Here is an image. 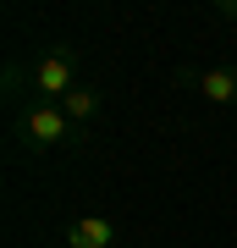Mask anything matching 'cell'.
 I'll list each match as a JSON object with an SVG mask.
<instances>
[{"label": "cell", "instance_id": "7", "mask_svg": "<svg viewBox=\"0 0 237 248\" xmlns=\"http://www.w3.org/2000/svg\"><path fill=\"white\" fill-rule=\"evenodd\" d=\"M215 17H226V22H237V0H215Z\"/></svg>", "mask_w": 237, "mask_h": 248}, {"label": "cell", "instance_id": "2", "mask_svg": "<svg viewBox=\"0 0 237 248\" xmlns=\"http://www.w3.org/2000/svg\"><path fill=\"white\" fill-rule=\"evenodd\" d=\"M72 89H78V61H72V50H50V55L33 66V99L61 105Z\"/></svg>", "mask_w": 237, "mask_h": 248}, {"label": "cell", "instance_id": "6", "mask_svg": "<svg viewBox=\"0 0 237 248\" xmlns=\"http://www.w3.org/2000/svg\"><path fill=\"white\" fill-rule=\"evenodd\" d=\"M22 83H33V72H22L17 61L6 66V99H22Z\"/></svg>", "mask_w": 237, "mask_h": 248}, {"label": "cell", "instance_id": "5", "mask_svg": "<svg viewBox=\"0 0 237 248\" xmlns=\"http://www.w3.org/2000/svg\"><path fill=\"white\" fill-rule=\"evenodd\" d=\"M99 105H105V94H99V89H88V83H78V89H72V94L61 99L66 122L78 127V133H83V127H88V122H94V116H99Z\"/></svg>", "mask_w": 237, "mask_h": 248}, {"label": "cell", "instance_id": "4", "mask_svg": "<svg viewBox=\"0 0 237 248\" xmlns=\"http://www.w3.org/2000/svg\"><path fill=\"white\" fill-rule=\"evenodd\" d=\"M111 243H116V221L105 215H78L66 226V248H111Z\"/></svg>", "mask_w": 237, "mask_h": 248}, {"label": "cell", "instance_id": "3", "mask_svg": "<svg viewBox=\"0 0 237 248\" xmlns=\"http://www.w3.org/2000/svg\"><path fill=\"white\" fill-rule=\"evenodd\" d=\"M182 83H199L210 105H237V66H204V72H176Z\"/></svg>", "mask_w": 237, "mask_h": 248}, {"label": "cell", "instance_id": "1", "mask_svg": "<svg viewBox=\"0 0 237 248\" xmlns=\"http://www.w3.org/2000/svg\"><path fill=\"white\" fill-rule=\"evenodd\" d=\"M11 138H17V149H55V143H78L83 133L66 122L61 105H44V99H28V105H17V122H11Z\"/></svg>", "mask_w": 237, "mask_h": 248}]
</instances>
